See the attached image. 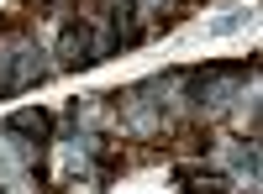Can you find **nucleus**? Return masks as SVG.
Instances as JSON below:
<instances>
[{"mask_svg":"<svg viewBox=\"0 0 263 194\" xmlns=\"http://www.w3.org/2000/svg\"><path fill=\"white\" fill-rule=\"evenodd\" d=\"M63 63H69V69L74 63H95L90 58V27H69L63 32Z\"/></svg>","mask_w":263,"mask_h":194,"instance_id":"1","label":"nucleus"},{"mask_svg":"<svg viewBox=\"0 0 263 194\" xmlns=\"http://www.w3.org/2000/svg\"><path fill=\"white\" fill-rule=\"evenodd\" d=\"M11 126H16V132H32V137H48V132H53V116H42V111H21Z\"/></svg>","mask_w":263,"mask_h":194,"instance_id":"2","label":"nucleus"}]
</instances>
